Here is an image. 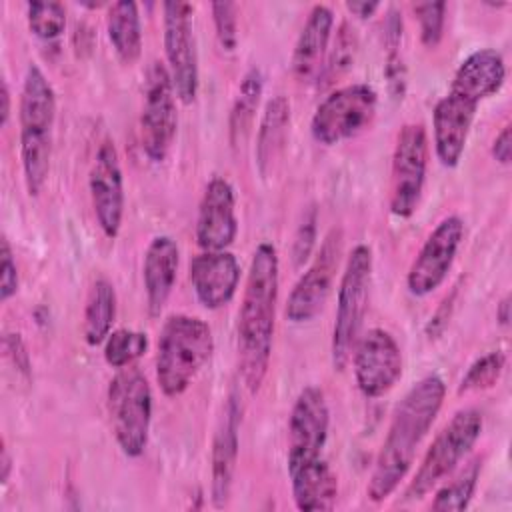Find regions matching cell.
Returning a JSON list of instances; mask_svg holds the SVG:
<instances>
[{"label": "cell", "mask_w": 512, "mask_h": 512, "mask_svg": "<svg viewBox=\"0 0 512 512\" xmlns=\"http://www.w3.org/2000/svg\"><path fill=\"white\" fill-rule=\"evenodd\" d=\"M504 80L506 64L494 48H478L460 62L448 92L432 112L434 152L444 168L460 164L478 106L494 96Z\"/></svg>", "instance_id": "obj_1"}, {"label": "cell", "mask_w": 512, "mask_h": 512, "mask_svg": "<svg viewBox=\"0 0 512 512\" xmlns=\"http://www.w3.org/2000/svg\"><path fill=\"white\" fill-rule=\"evenodd\" d=\"M446 396V384L436 372L420 378L396 404L386 438L370 474L366 496L372 502L390 498L410 472L416 452L432 428Z\"/></svg>", "instance_id": "obj_2"}, {"label": "cell", "mask_w": 512, "mask_h": 512, "mask_svg": "<svg viewBox=\"0 0 512 512\" xmlns=\"http://www.w3.org/2000/svg\"><path fill=\"white\" fill-rule=\"evenodd\" d=\"M280 260L272 242H260L252 254L238 310V366L250 394L268 374L276 326Z\"/></svg>", "instance_id": "obj_3"}, {"label": "cell", "mask_w": 512, "mask_h": 512, "mask_svg": "<svg viewBox=\"0 0 512 512\" xmlns=\"http://www.w3.org/2000/svg\"><path fill=\"white\" fill-rule=\"evenodd\" d=\"M18 110L24 184L30 196H38L50 172L56 124V92L46 74L34 62H30L24 72Z\"/></svg>", "instance_id": "obj_4"}, {"label": "cell", "mask_w": 512, "mask_h": 512, "mask_svg": "<svg viewBox=\"0 0 512 512\" xmlns=\"http://www.w3.org/2000/svg\"><path fill=\"white\" fill-rule=\"evenodd\" d=\"M214 352L208 322L190 314L164 320L156 346V382L164 396L176 398L188 390Z\"/></svg>", "instance_id": "obj_5"}, {"label": "cell", "mask_w": 512, "mask_h": 512, "mask_svg": "<svg viewBox=\"0 0 512 512\" xmlns=\"http://www.w3.org/2000/svg\"><path fill=\"white\" fill-rule=\"evenodd\" d=\"M372 284V248L356 244L346 262L338 284L336 314L332 324L330 356L334 370H344L350 362L352 348L360 336L364 316L368 310Z\"/></svg>", "instance_id": "obj_6"}, {"label": "cell", "mask_w": 512, "mask_h": 512, "mask_svg": "<svg viewBox=\"0 0 512 512\" xmlns=\"http://www.w3.org/2000/svg\"><path fill=\"white\" fill-rule=\"evenodd\" d=\"M106 408L114 440L124 456L140 458L148 446L152 422V388L134 368H120L108 382Z\"/></svg>", "instance_id": "obj_7"}, {"label": "cell", "mask_w": 512, "mask_h": 512, "mask_svg": "<svg viewBox=\"0 0 512 512\" xmlns=\"http://www.w3.org/2000/svg\"><path fill=\"white\" fill-rule=\"evenodd\" d=\"M482 414L476 408L458 410L448 424L436 434L430 448L426 450L418 470L414 472L404 498L422 500L432 488H436L456 466L468 456L472 446L482 434Z\"/></svg>", "instance_id": "obj_8"}, {"label": "cell", "mask_w": 512, "mask_h": 512, "mask_svg": "<svg viewBox=\"0 0 512 512\" xmlns=\"http://www.w3.org/2000/svg\"><path fill=\"white\" fill-rule=\"evenodd\" d=\"M378 110V92L374 86L356 82L332 90L316 106L310 132L322 146H334L362 134Z\"/></svg>", "instance_id": "obj_9"}, {"label": "cell", "mask_w": 512, "mask_h": 512, "mask_svg": "<svg viewBox=\"0 0 512 512\" xmlns=\"http://www.w3.org/2000/svg\"><path fill=\"white\" fill-rule=\"evenodd\" d=\"M428 132L420 122H406L396 136L390 166V212L398 218H410L424 190L428 168Z\"/></svg>", "instance_id": "obj_10"}, {"label": "cell", "mask_w": 512, "mask_h": 512, "mask_svg": "<svg viewBox=\"0 0 512 512\" xmlns=\"http://www.w3.org/2000/svg\"><path fill=\"white\" fill-rule=\"evenodd\" d=\"M162 14V42L172 86L182 104H192L200 86L192 20L194 6L182 0H168L162 4Z\"/></svg>", "instance_id": "obj_11"}, {"label": "cell", "mask_w": 512, "mask_h": 512, "mask_svg": "<svg viewBox=\"0 0 512 512\" xmlns=\"http://www.w3.org/2000/svg\"><path fill=\"white\" fill-rule=\"evenodd\" d=\"M176 92L166 64L154 60L146 70L144 100L140 112L142 150L152 162H162L176 138Z\"/></svg>", "instance_id": "obj_12"}, {"label": "cell", "mask_w": 512, "mask_h": 512, "mask_svg": "<svg viewBox=\"0 0 512 512\" xmlns=\"http://www.w3.org/2000/svg\"><path fill=\"white\" fill-rule=\"evenodd\" d=\"M330 410L326 396L318 386H304L296 396L288 418V474L322 460L328 440Z\"/></svg>", "instance_id": "obj_13"}, {"label": "cell", "mask_w": 512, "mask_h": 512, "mask_svg": "<svg viewBox=\"0 0 512 512\" xmlns=\"http://www.w3.org/2000/svg\"><path fill=\"white\" fill-rule=\"evenodd\" d=\"M350 360L356 386L366 398L388 394L402 378V350L396 338L384 328H370L358 336Z\"/></svg>", "instance_id": "obj_14"}, {"label": "cell", "mask_w": 512, "mask_h": 512, "mask_svg": "<svg viewBox=\"0 0 512 512\" xmlns=\"http://www.w3.org/2000/svg\"><path fill=\"white\" fill-rule=\"evenodd\" d=\"M342 256V230L332 228L310 266L298 278L286 300V318L294 324L310 322L324 308Z\"/></svg>", "instance_id": "obj_15"}, {"label": "cell", "mask_w": 512, "mask_h": 512, "mask_svg": "<svg viewBox=\"0 0 512 512\" xmlns=\"http://www.w3.org/2000/svg\"><path fill=\"white\" fill-rule=\"evenodd\" d=\"M462 240L464 222L460 216L450 214L434 226L408 268L406 286L410 294L428 296L444 284Z\"/></svg>", "instance_id": "obj_16"}, {"label": "cell", "mask_w": 512, "mask_h": 512, "mask_svg": "<svg viewBox=\"0 0 512 512\" xmlns=\"http://www.w3.org/2000/svg\"><path fill=\"white\" fill-rule=\"evenodd\" d=\"M92 210L102 234L114 240L124 218V176L120 156L112 140H104L92 160L88 174Z\"/></svg>", "instance_id": "obj_17"}, {"label": "cell", "mask_w": 512, "mask_h": 512, "mask_svg": "<svg viewBox=\"0 0 512 512\" xmlns=\"http://www.w3.org/2000/svg\"><path fill=\"white\" fill-rule=\"evenodd\" d=\"M238 218H236V192L234 186L214 176L208 180L196 216V244L200 250H228L236 240Z\"/></svg>", "instance_id": "obj_18"}, {"label": "cell", "mask_w": 512, "mask_h": 512, "mask_svg": "<svg viewBox=\"0 0 512 512\" xmlns=\"http://www.w3.org/2000/svg\"><path fill=\"white\" fill-rule=\"evenodd\" d=\"M188 276L196 300L208 310H218L226 306L238 290L240 264L228 250H202L190 260Z\"/></svg>", "instance_id": "obj_19"}, {"label": "cell", "mask_w": 512, "mask_h": 512, "mask_svg": "<svg viewBox=\"0 0 512 512\" xmlns=\"http://www.w3.org/2000/svg\"><path fill=\"white\" fill-rule=\"evenodd\" d=\"M240 404L230 396L220 424L216 428L210 452V498L216 508H224L230 498L236 460H238V432H240Z\"/></svg>", "instance_id": "obj_20"}, {"label": "cell", "mask_w": 512, "mask_h": 512, "mask_svg": "<svg viewBox=\"0 0 512 512\" xmlns=\"http://www.w3.org/2000/svg\"><path fill=\"white\" fill-rule=\"evenodd\" d=\"M180 250L172 236H154L144 252L142 282L150 316H160L176 284Z\"/></svg>", "instance_id": "obj_21"}, {"label": "cell", "mask_w": 512, "mask_h": 512, "mask_svg": "<svg viewBox=\"0 0 512 512\" xmlns=\"http://www.w3.org/2000/svg\"><path fill=\"white\" fill-rule=\"evenodd\" d=\"M334 14L326 4L312 6L292 52V72L300 82L318 78L330 48Z\"/></svg>", "instance_id": "obj_22"}, {"label": "cell", "mask_w": 512, "mask_h": 512, "mask_svg": "<svg viewBox=\"0 0 512 512\" xmlns=\"http://www.w3.org/2000/svg\"><path fill=\"white\" fill-rule=\"evenodd\" d=\"M288 476L292 486V498L298 510L324 512L334 508L338 498V476L324 458L302 466Z\"/></svg>", "instance_id": "obj_23"}, {"label": "cell", "mask_w": 512, "mask_h": 512, "mask_svg": "<svg viewBox=\"0 0 512 512\" xmlns=\"http://www.w3.org/2000/svg\"><path fill=\"white\" fill-rule=\"evenodd\" d=\"M290 128V100L284 94L272 96L262 112L256 134V164L262 176H268L280 158Z\"/></svg>", "instance_id": "obj_24"}, {"label": "cell", "mask_w": 512, "mask_h": 512, "mask_svg": "<svg viewBox=\"0 0 512 512\" xmlns=\"http://www.w3.org/2000/svg\"><path fill=\"white\" fill-rule=\"evenodd\" d=\"M108 40L122 64L132 66L142 54V22L132 0L112 2L106 12Z\"/></svg>", "instance_id": "obj_25"}, {"label": "cell", "mask_w": 512, "mask_h": 512, "mask_svg": "<svg viewBox=\"0 0 512 512\" xmlns=\"http://www.w3.org/2000/svg\"><path fill=\"white\" fill-rule=\"evenodd\" d=\"M116 318V290L110 280L98 278L86 298L84 308V338L90 346L104 344L108 334L112 332V324Z\"/></svg>", "instance_id": "obj_26"}, {"label": "cell", "mask_w": 512, "mask_h": 512, "mask_svg": "<svg viewBox=\"0 0 512 512\" xmlns=\"http://www.w3.org/2000/svg\"><path fill=\"white\" fill-rule=\"evenodd\" d=\"M264 92V76L258 66H252L244 72L238 94L230 112V140L234 146L242 144L248 136L252 122L256 118V110L260 104V96Z\"/></svg>", "instance_id": "obj_27"}, {"label": "cell", "mask_w": 512, "mask_h": 512, "mask_svg": "<svg viewBox=\"0 0 512 512\" xmlns=\"http://www.w3.org/2000/svg\"><path fill=\"white\" fill-rule=\"evenodd\" d=\"M358 54V32L350 22H342L332 38V46L326 52L324 64L318 74V88L332 86L338 78H342L356 60Z\"/></svg>", "instance_id": "obj_28"}, {"label": "cell", "mask_w": 512, "mask_h": 512, "mask_svg": "<svg viewBox=\"0 0 512 512\" xmlns=\"http://www.w3.org/2000/svg\"><path fill=\"white\" fill-rule=\"evenodd\" d=\"M482 470V460L474 458L464 468L456 472L452 480L438 488L432 500V510L436 512H462L468 508Z\"/></svg>", "instance_id": "obj_29"}, {"label": "cell", "mask_w": 512, "mask_h": 512, "mask_svg": "<svg viewBox=\"0 0 512 512\" xmlns=\"http://www.w3.org/2000/svg\"><path fill=\"white\" fill-rule=\"evenodd\" d=\"M148 350V336L146 332L130 330V328H118L108 334L104 340V360L108 366L120 370L126 366H132L144 352Z\"/></svg>", "instance_id": "obj_30"}, {"label": "cell", "mask_w": 512, "mask_h": 512, "mask_svg": "<svg viewBox=\"0 0 512 512\" xmlns=\"http://www.w3.org/2000/svg\"><path fill=\"white\" fill-rule=\"evenodd\" d=\"M26 22L40 40H56L66 28V10L60 2L40 0L26 4Z\"/></svg>", "instance_id": "obj_31"}, {"label": "cell", "mask_w": 512, "mask_h": 512, "mask_svg": "<svg viewBox=\"0 0 512 512\" xmlns=\"http://www.w3.org/2000/svg\"><path fill=\"white\" fill-rule=\"evenodd\" d=\"M504 366H506V354L502 350H492V352H486L484 356L476 358L468 366L466 374L462 376L458 394L492 388L498 382Z\"/></svg>", "instance_id": "obj_32"}, {"label": "cell", "mask_w": 512, "mask_h": 512, "mask_svg": "<svg viewBox=\"0 0 512 512\" xmlns=\"http://www.w3.org/2000/svg\"><path fill=\"white\" fill-rule=\"evenodd\" d=\"M414 14H416L418 26H420V42L426 48H436L444 36L446 2H442V0L416 2Z\"/></svg>", "instance_id": "obj_33"}, {"label": "cell", "mask_w": 512, "mask_h": 512, "mask_svg": "<svg viewBox=\"0 0 512 512\" xmlns=\"http://www.w3.org/2000/svg\"><path fill=\"white\" fill-rule=\"evenodd\" d=\"M210 10L222 50L232 52L238 46V6L234 2H214Z\"/></svg>", "instance_id": "obj_34"}, {"label": "cell", "mask_w": 512, "mask_h": 512, "mask_svg": "<svg viewBox=\"0 0 512 512\" xmlns=\"http://www.w3.org/2000/svg\"><path fill=\"white\" fill-rule=\"evenodd\" d=\"M316 224H318V212L314 206H310L304 212L294 234V244H292L294 266H302L312 256V250L316 244Z\"/></svg>", "instance_id": "obj_35"}, {"label": "cell", "mask_w": 512, "mask_h": 512, "mask_svg": "<svg viewBox=\"0 0 512 512\" xmlns=\"http://www.w3.org/2000/svg\"><path fill=\"white\" fill-rule=\"evenodd\" d=\"M0 272H2L0 274V300L8 302L12 296H16L20 278H18V266L14 260V252H12V246L6 236H2V242H0Z\"/></svg>", "instance_id": "obj_36"}, {"label": "cell", "mask_w": 512, "mask_h": 512, "mask_svg": "<svg viewBox=\"0 0 512 512\" xmlns=\"http://www.w3.org/2000/svg\"><path fill=\"white\" fill-rule=\"evenodd\" d=\"M384 76H386L390 96L394 100H402L406 92V64L400 48H386Z\"/></svg>", "instance_id": "obj_37"}, {"label": "cell", "mask_w": 512, "mask_h": 512, "mask_svg": "<svg viewBox=\"0 0 512 512\" xmlns=\"http://www.w3.org/2000/svg\"><path fill=\"white\" fill-rule=\"evenodd\" d=\"M4 352L6 356L10 358V362L14 364V368L22 374V376H30V356L26 352V346H24V340L18 332H6L4 334Z\"/></svg>", "instance_id": "obj_38"}, {"label": "cell", "mask_w": 512, "mask_h": 512, "mask_svg": "<svg viewBox=\"0 0 512 512\" xmlns=\"http://www.w3.org/2000/svg\"><path fill=\"white\" fill-rule=\"evenodd\" d=\"M492 156L500 164H510L512 158V128L506 124L492 142Z\"/></svg>", "instance_id": "obj_39"}, {"label": "cell", "mask_w": 512, "mask_h": 512, "mask_svg": "<svg viewBox=\"0 0 512 512\" xmlns=\"http://www.w3.org/2000/svg\"><path fill=\"white\" fill-rule=\"evenodd\" d=\"M454 294H456V292H452V296L446 298V300L440 304V308L434 312V316L430 318V322H428V326H426V334H428L430 338H436V336L442 334V330L446 328L448 318H450V310H452Z\"/></svg>", "instance_id": "obj_40"}, {"label": "cell", "mask_w": 512, "mask_h": 512, "mask_svg": "<svg viewBox=\"0 0 512 512\" xmlns=\"http://www.w3.org/2000/svg\"><path fill=\"white\" fill-rule=\"evenodd\" d=\"M380 8V2H368V0H350L346 2V10L362 20L374 16V12Z\"/></svg>", "instance_id": "obj_41"}, {"label": "cell", "mask_w": 512, "mask_h": 512, "mask_svg": "<svg viewBox=\"0 0 512 512\" xmlns=\"http://www.w3.org/2000/svg\"><path fill=\"white\" fill-rule=\"evenodd\" d=\"M0 100H2V106H0V126L6 128V124L10 120V112H12V98H10V88H8L6 80H2Z\"/></svg>", "instance_id": "obj_42"}, {"label": "cell", "mask_w": 512, "mask_h": 512, "mask_svg": "<svg viewBox=\"0 0 512 512\" xmlns=\"http://www.w3.org/2000/svg\"><path fill=\"white\" fill-rule=\"evenodd\" d=\"M10 472H12V456H10V452H8L6 438H2V446H0V482H2V484L8 482Z\"/></svg>", "instance_id": "obj_43"}, {"label": "cell", "mask_w": 512, "mask_h": 512, "mask_svg": "<svg viewBox=\"0 0 512 512\" xmlns=\"http://www.w3.org/2000/svg\"><path fill=\"white\" fill-rule=\"evenodd\" d=\"M496 318H498V322H500L502 326H508V322H510V296H508V294L498 302Z\"/></svg>", "instance_id": "obj_44"}]
</instances>
